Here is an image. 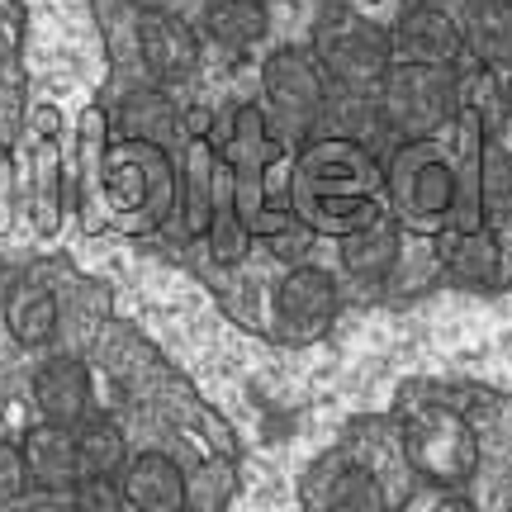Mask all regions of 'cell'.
<instances>
[{
	"instance_id": "obj_1",
	"label": "cell",
	"mask_w": 512,
	"mask_h": 512,
	"mask_svg": "<svg viewBox=\"0 0 512 512\" xmlns=\"http://www.w3.org/2000/svg\"><path fill=\"white\" fill-rule=\"evenodd\" d=\"M389 34H384L375 19H366L361 10L351 5H332L323 10L318 29H313V62L318 72L332 76L342 91L361 95V91H375L389 72Z\"/></svg>"
},
{
	"instance_id": "obj_2",
	"label": "cell",
	"mask_w": 512,
	"mask_h": 512,
	"mask_svg": "<svg viewBox=\"0 0 512 512\" xmlns=\"http://www.w3.org/2000/svg\"><path fill=\"white\" fill-rule=\"evenodd\" d=\"M403 451L432 489H456L479 465V441L470 432V422L446 403L413 408V418L403 422Z\"/></svg>"
},
{
	"instance_id": "obj_3",
	"label": "cell",
	"mask_w": 512,
	"mask_h": 512,
	"mask_svg": "<svg viewBox=\"0 0 512 512\" xmlns=\"http://www.w3.org/2000/svg\"><path fill=\"white\" fill-rule=\"evenodd\" d=\"M380 114L403 138H432L456 114V76L451 67L403 62L389 67L380 81Z\"/></svg>"
},
{
	"instance_id": "obj_4",
	"label": "cell",
	"mask_w": 512,
	"mask_h": 512,
	"mask_svg": "<svg viewBox=\"0 0 512 512\" xmlns=\"http://www.w3.org/2000/svg\"><path fill=\"white\" fill-rule=\"evenodd\" d=\"M110 190L124 200V209H147V219L162 223L171 214V200H176V176L157 147L133 143L110 166Z\"/></svg>"
},
{
	"instance_id": "obj_5",
	"label": "cell",
	"mask_w": 512,
	"mask_h": 512,
	"mask_svg": "<svg viewBox=\"0 0 512 512\" xmlns=\"http://www.w3.org/2000/svg\"><path fill=\"white\" fill-rule=\"evenodd\" d=\"M138 53H143L147 72L162 81H181L200 67V38L176 10H157L147 5L138 19Z\"/></svg>"
},
{
	"instance_id": "obj_6",
	"label": "cell",
	"mask_w": 512,
	"mask_h": 512,
	"mask_svg": "<svg viewBox=\"0 0 512 512\" xmlns=\"http://www.w3.org/2000/svg\"><path fill=\"white\" fill-rule=\"evenodd\" d=\"M275 309H280V323L294 337H313V332L328 328V318L337 313V285H332L328 271L318 266H294L280 290H275Z\"/></svg>"
},
{
	"instance_id": "obj_7",
	"label": "cell",
	"mask_w": 512,
	"mask_h": 512,
	"mask_svg": "<svg viewBox=\"0 0 512 512\" xmlns=\"http://www.w3.org/2000/svg\"><path fill=\"white\" fill-rule=\"evenodd\" d=\"M24 460V475L29 484L48 489V494H72L81 484V460H76V441L72 427H53V422H38L34 432L19 446Z\"/></svg>"
},
{
	"instance_id": "obj_8",
	"label": "cell",
	"mask_w": 512,
	"mask_h": 512,
	"mask_svg": "<svg viewBox=\"0 0 512 512\" xmlns=\"http://www.w3.org/2000/svg\"><path fill=\"white\" fill-rule=\"evenodd\" d=\"M119 494L124 508L133 512H181L185 508V479L176 460L162 451H143V456L124 460L119 470Z\"/></svg>"
},
{
	"instance_id": "obj_9",
	"label": "cell",
	"mask_w": 512,
	"mask_h": 512,
	"mask_svg": "<svg viewBox=\"0 0 512 512\" xmlns=\"http://www.w3.org/2000/svg\"><path fill=\"white\" fill-rule=\"evenodd\" d=\"M261 81H266V95H271L275 105L285 114H313L323 110V72H318V62L309 53H299V48H280V53L266 57V67H261Z\"/></svg>"
},
{
	"instance_id": "obj_10",
	"label": "cell",
	"mask_w": 512,
	"mask_h": 512,
	"mask_svg": "<svg viewBox=\"0 0 512 512\" xmlns=\"http://www.w3.org/2000/svg\"><path fill=\"white\" fill-rule=\"evenodd\" d=\"M34 399L53 427H76V422H86V413H91V375L72 356H53L34 375Z\"/></svg>"
},
{
	"instance_id": "obj_11",
	"label": "cell",
	"mask_w": 512,
	"mask_h": 512,
	"mask_svg": "<svg viewBox=\"0 0 512 512\" xmlns=\"http://www.w3.org/2000/svg\"><path fill=\"white\" fill-rule=\"evenodd\" d=\"M394 195H399L403 209H413V214H441L451 195H456V176H451V166L441 162L437 152H403L399 162H394Z\"/></svg>"
},
{
	"instance_id": "obj_12",
	"label": "cell",
	"mask_w": 512,
	"mask_h": 512,
	"mask_svg": "<svg viewBox=\"0 0 512 512\" xmlns=\"http://www.w3.org/2000/svg\"><path fill=\"white\" fill-rule=\"evenodd\" d=\"M399 43L408 48V62H427V67H446L460 53V29L456 19L437 10V5H413L399 19Z\"/></svg>"
},
{
	"instance_id": "obj_13",
	"label": "cell",
	"mask_w": 512,
	"mask_h": 512,
	"mask_svg": "<svg viewBox=\"0 0 512 512\" xmlns=\"http://www.w3.org/2000/svg\"><path fill=\"white\" fill-rule=\"evenodd\" d=\"M5 323L15 332L19 347H43L57 332V299L38 280H15L5 294Z\"/></svg>"
},
{
	"instance_id": "obj_14",
	"label": "cell",
	"mask_w": 512,
	"mask_h": 512,
	"mask_svg": "<svg viewBox=\"0 0 512 512\" xmlns=\"http://www.w3.org/2000/svg\"><path fill=\"white\" fill-rule=\"evenodd\" d=\"M72 441H76V460H81V479H114L124 470L128 446H124V432L110 418L76 422Z\"/></svg>"
},
{
	"instance_id": "obj_15",
	"label": "cell",
	"mask_w": 512,
	"mask_h": 512,
	"mask_svg": "<svg viewBox=\"0 0 512 512\" xmlns=\"http://www.w3.org/2000/svg\"><path fill=\"white\" fill-rule=\"evenodd\" d=\"M399 261V233L389 223H366L342 238V266L356 280H384Z\"/></svg>"
},
{
	"instance_id": "obj_16",
	"label": "cell",
	"mask_w": 512,
	"mask_h": 512,
	"mask_svg": "<svg viewBox=\"0 0 512 512\" xmlns=\"http://www.w3.org/2000/svg\"><path fill=\"white\" fill-rule=\"evenodd\" d=\"M456 29H460V43H470L484 62H508L512 15L503 0H470L465 19H460Z\"/></svg>"
},
{
	"instance_id": "obj_17",
	"label": "cell",
	"mask_w": 512,
	"mask_h": 512,
	"mask_svg": "<svg viewBox=\"0 0 512 512\" xmlns=\"http://www.w3.org/2000/svg\"><path fill=\"white\" fill-rule=\"evenodd\" d=\"M119 119H124V133L133 138V143L157 147V152L176 138V105H171L166 95H157V91L128 95L124 110H119Z\"/></svg>"
},
{
	"instance_id": "obj_18",
	"label": "cell",
	"mask_w": 512,
	"mask_h": 512,
	"mask_svg": "<svg viewBox=\"0 0 512 512\" xmlns=\"http://www.w3.org/2000/svg\"><path fill=\"white\" fill-rule=\"evenodd\" d=\"M204 29L223 48H252L266 38V10L256 0H214L204 10Z\"/></svg>"
},
{
	"instance_id": "obj_19",
	"label": "cell",
	"mask_w": 512,
	"mask_h": 512,
	"mask_svg": "<svg viewBox=\"0 0 512 512\" xmlns=\"http://www.w3.org/2000/svg\"><path fill=\"white\" fill-rule=\"evenodd\" d=\"M328 512H389V503H384L380 479L351 465L328 484Z\"/></svg>"
},
{
	"instance_id": "obj_20",
	"label": "cell",
	"mask_w": 512,
	"mask_h": 512,
	"mask_svg": "<svg viewBox=\"0 0 512 512\" xmlns=\"http://www.w3.org/2000/svg\"><path fill=\"white\" fill-rule=\"evenodd\" d=\"M204 233L214 238V256H219V261H238V256L247 252V233H242V223H238V204H233V185L228 181H219V190H214Z\"/></svg>"
},
{
	"instance_id": "obj_21",
	"label": "cell",
	"mask_w": 512,
	"mask_h": 512,
	"mask_svg": "<svg viewBox=\"0 0 512 512\" xmlns=\"http://www.w3.org/2000/svg\"><path fill=\"white\" fill-rule=\"evenodd\" d=\"M209 152L195 147L190 152V162H185V228L190 233H204V223H209Z\"/></svg>"
},
{
	"instance_id": "obj_22",
	"label": "cell",
	"mask_w": 512,
	"mask_h": 512,
	"mask_svg": "<svg viewBox=\"0 0 512 512\" xmlns=\"http://www.w3.org/2000/svg\"><path fill=\"white\" fill-rule=\"evenodd\" d=\"M451 266H456L465 280H494V271H498L494 242L484 238V233H470V238H460L456 252H451Z\"/></svg>"
},
{
	"instance_id": "obj_23",
	"label": "cell",
	"mask_w": 512,
	"mask_h": 512,
	"mask_svg": "<svg viewBox=\"0 0 512 512\" xmlns=\"http://www.w3.org/2000/svg\"><path fill=\"white\" fill-rule=\"evenodd\" d=\"M67 508L72 512H128L114 479H81L72 489V503H67Z\"/></svg>"
},
{
	"instance_id": "obj_24",
	"label": "cell",
	"mask_w": 512,
	"mask_h": 512,
	"mask_svg": "<svg viewBox=\"0 0 512 512\" xmlns=\"http://www.w3.org/2000/svg\"><path fill=\"white\" fill-rule=\"evenodd\" d=\"M29 489V475H24V460H19V446L0 441V503H15L19 494Z\"/></svg>"
},
{
	"instance_id": "obj_25",
	"label": "cell",
	"mask_w": 512,
	"mask_h": 512,
	"mask_svg": "<svg viewBox=\"0 0 512 512\" xmlns=\"http://www.w3.org/2000/svg\"><path fill=\"white\" fill-rule=\"evenodd\" d=\"M403 512H475V508H470L460 494H451V489H432V484H427L422 494L408 498V508Z\"/></svg>"
},
{
	"instance_id": "obj_26",
	"label": "cell",
	"mask_w": 512,
	"mask_h": 512,
	"mask_svg": "<svg viewBox=\"0 0 512 512\" xmlns=\"http://www.w3.org/2000/svg\"><path fill=\"white\" fill-rule=\"evenodd\" d=\"M19 512H72V508H67L62 498H29Z\"/></svg>"
},
{
	"instance_id": "obj_27",
	"label": "cell",
	"mask_w": 512,
	"mask_h": 512,
	"mask_svg": "<svg viewBox=\"0 0 512 512\" xmlns=\"http://www.w3.org/2000/svg\"><path fill=\"white\" fill-rule=\"evenodd\" d=\"M408 5H437V0H408Z\"/></svg>"
},
{
	"instance_id": "obj_28",
	"label": "cell",
	"mask_w": 512,
	"mask_h": 512,
	"mask_svg": "<svg viewBox=\"0 0 512 512\" xmlns=\"http://www.w3.org/2000/svg\"><path fill=\"white\" fill-rule=\"evenodd\" d=\"M256 5H261V0H256Z\"/></svg>"
}]
</instances>
